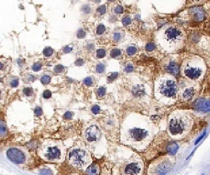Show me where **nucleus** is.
I'll return each mask as SVG.
<instances>
[{
  "mask_svg": "<svg viewBox=\"0 0 210 175\" xmlns=\"http://www.w3.org/2000/svg\"><path fill=\"white\" fill-rule=\"evenodd\" d=\"M52 96V92H51L49 90H44V92L43 93V97L45 98V99H48V98H50Z\"/></svg>",
  "mask_w": 210,
  "mask_h": 175,
  "instance_id": "37998d69",
  "label": "nucleus"
},
{
  "mask_svg": "<svg viewBox=\"0 0 210 175\" xmlns=\"http://www.w3.org/2000/svg\"><path fill=\"white\" fill-rule=\"evenodd\" d=\"M194 108L197 111L202 112H210V99L206 100L205 98H198L194 104Z\"/></svg>",
  "mask_w": 210,
  "mask_h": 175,
  "instance_id": "ddd939ff",
  "label": "nucleus"
},
{
  "mask_svg": "<svg viewBox=\"0 0 210 175\" xmlns=\"http://www.w3.org/2000/svg\"><path fill=\"white\" fill-rule=\"evenodd\" d=\"M154 136V128L147 116L131 112L120 124V141L123 144L142 151L149 147Z\"/></svg>",
  "mask_w": 210,
  "mask_h": 175,
  "instance_id": "f257e3e1",
  "label": "nucleus"
},
{
  "mask_svg": "<svg viewBox=\"0 0 210 175\" xmlns=\"http://www.w3.org/2000/svg\"><path fill=\"white\" fill-rule=\"evenodd\" d=\"M95 83V79L92 76L86 77L83 80V83L86 86H92Z\"/></svg>",
  "mask_w": 210,
  "mask_h": 175,
  "instance_id": "a878e982",
  "label": "nucleus"
},
{
  "mask_svg": "<svg viewBox=\"0 0 210 175\" xmlns=\"http://www.w3.org/2000/svg\"><path fill=\"white\" fill-rule=\"evenodd\" d=\"M125 52H126V54L128 56H133V55L137 53L138 48L134 45H130L127 46Z\"/></svg>",
  "mask_w": 210,
  "mask_h": 175,
  "instance_id": "412c9836",
  "label": "nucleus"
},
{
  "mask_svg": "<svg viewBox=\"0 0 210 175\" xmlns=\"http://www.w3.org/2000/svg\"><path fill=\"white\" fill-rule=\"evenodd\" d=\"M108 121L109 122V123H107L106 124V127H111V126H113L114 125V121L112 120H108Z\"/></svg>",
  "mask_w": 210,
  "mask_h": 175,
  "instance_id": "864d4df0",
  "label": "nucleus"
},
{
  "mask_svg": "<svg viewBox=\"0 0 210 175\" xmlns=\"http://www.w3.org/2000/svg\"><path fill=\"white\" fill-rule=\"evenodd\" d=\"M154 94L157 99L165 103L174 101L177 94V84L174 77L168 74L159 77L155 82Z\"/></svg>",
  "mask_w": 210,
  "mask_h": 175,
  "instance_id": "20e7f679",
  "label": "nucleus"
},
{
  "mask_svg": "<svg viewBox=\"0 0 210 175\" xmlns=\"http://www.w3.org/2000/svg\"><path fill=\"white\" fill-rule=\"evenodd\" d=\"M205 134H206V131L205 130V131H203V132H202V133L201 135V136L197 138V140L196 141H195V142H194V145H197L198 143H199V142L201 141V140H202V138H204V136H205Z\"/></svg>",
  "mask_w": 210,
  "mask_h": 175,
  "instance_id": "09e8293b",
  "label": "nucleus"
},
{
  "mask_svg": "<svg viewBox=\"0 0 210 175\" xmlns=\"http://www.w3.org/2000/svg\"><path fill=\"white\" fill-rule=\"evenodd\" d=\"M122 23L124 25H125V26H126V25H129L131 23V18L129 15L123 17V18L122 19Z\"/></svg>",
  "mask_w": 210,
  "mask_h": 175,
  "instance_id": "ea45409f",
  "label": "nucleus"
},
{
  "mask_svg": "<svg viewBox=\"0 0 210 175\" xmlns=\"http://www.w3.org/2000/svg\"><path fill=\"white\" fill-rule=\"evenodd\" d=\"M6 155L11 162L17 165H23L27 162L28 152L24 148L17 147H9L6 150Z\"/></svg>",
  "mask_w": 210,
  "mask_h": 175,
  "instance_id": "9d476101",
  "label": "nucleus"
},
{
  "mask_svg": "<svg viewBox=\"0 0 210 175\" xmlns=\"http://www.w3.org/2000/svg\"><path fill=\"white\" fill-rule=\"evenodd\" d=\"M42 64L40 63V62H35L33 64L32 67V69L33 71L34 72H38L40 71V70L42 69Z\"/></svg>",
  "mask_w": 210,
  "mask_h": 175,
  "instance_id": "58836bf2",
  "label": "nucleus"
},
{
  "mask_svg": "<svg viewBox=\"0 0 210 175\" xmlns=\"http://www.w3.org/2000/svg\"><path fill=\"white\" fill-rule=\"evenodd\" d=\"M86 32L82 28H79L76 32V36L78 39H83L86 37Z\"/></svg>",
  "mask_w": 210,
  "mask_h": 175,
  "instance_id": "7c9ffc66",
  "label": "nucleus"
},
{
  "mask_svg": "<svg viewBox=\"0 0 210 175\" xmlns=\"http://www.w3.org/2000/svg\"><path fill=\"white\" fill-rule=\"evenodd\" d=\"M73 47L71 45H68L64 46L63 48H62V52L64 53H69L73 52Z\"/></svg>",
  "mask_w": 210,
  "mask_h": 175,
  "instance_id": "a19ab883",
  "label": "nucleus"
},
{
  "mask_svg": "<svg viewBox=\"0 0 210 175\" xmlns=\"http://www.w3.org/2000/svg\"><path fill=\"white\" fill-rule=\"evenodd\" d=\"M184 34L182 30L175 25H166L156 33V41L161 48L173 52L182 47Z\"/></svg>",
  "mask_w": 210,
  "mask_h": 175,
  "instance_id": "f03ea898",
  "label": "nucleus"
},
{
  "mask_svg": "<svg viewBox=\"0 0 210 175\" xmlns=\"http://www.w3.org/2000/svg\"><path fill=\"white\" fill-rule=\"evenodd\" d=\"M106 56V52L104 49H98L96 51V56L99 59L104 58Z\"/></svg>",
  "mask_w": 210,
  "mask_h": 175,
  "instance_id": "2f4dec72",
  "label": "nucleus"
},
{
  "mask_svg": "<svg viewBox=\"0 0 210 175\" xmlns=\"http://www.w3.org/2000/svg\"><path fill=\"white\" fill-rule=\"evenodd\" d=\"M81 11H82V12L84 13V14H90L92 11L91 6L88 4H84L82 6V8H81Z\"/></svg>",
  "mask_w": 210,
  "mask_h": 175,
  "instance_id": "473e14b6",
  "label": "nucleus"
},
{
  "mask_svg": "<svg viewBox=\"0 0 210 175\" xmlns=\"http://www.w3.org/2000/svg\"><path fill=\"white\" fill-rule=\"evenodd\" d=\"M134 71V66L132 64H127L124 68V71L127 73H130Z\"/></svg>",
  "mask_w": 210,
  "mask_h": 175,
  "instance_id": "c03bdc74",
  "label": "nucleus"
},
{
  "mask_svg": "<svg viewBox=\"0 0 210 175\" xmlns=\"http://www.w3.org/2000/svg\"><path fill=\"white\" fill-rule=\"evenodd\" d=\"M40 175H54L53 171L48 167H43L39 171Z\"/></svg>",
  "mask_w": 210,
  "mask_h": 175,
  "instance_id": "393cba45",
  "label": "nucleus"
},
{
  "mask_svg": "<svg viewBox=\"0 0 210 175\" xmlns=\"http://www.w3.org/2000/svg\"><path fill=\"white\" fill-rule=\"evenodd\" d=\"M90 111L93 114L97 115V114H99V113H100L101 108L98 105H93V106H92L91 109H90Z\"/></svg>",
  "mask_w": 210,
  "mask_h": 175,
  "instance_id": "4c0bfd02",
  "label": "nucleus"
},
{
  "mask_svg": "<svg viewBox=\"0 0 210 175\" xmlns=\"http://www.w3.org/2000/svg\"><path fill=\"white\" fill-rule=\"evenodd\" d=\"M5 67H6L5 64L3 63V62L0 61V71H3V70H4V69H5Z\"/></svg>",
  "mask_w": 210,
  "mask_h": 175,
  "instance_id": "603ef678",
  "label": "nucleus"
},
{
  "mask_svg": "<svg viewBox=\"0 0 210 175\" xmlns=\"http://www.w3.org/2000/svg\"><path fill=\"white\" fill-rule=\"evenodd\" d=\"M8 128L5 122L2 120H0V138H4L8 136Z\"/></svg>",
  "mask_w": 210,
  "mask_h": 175,
  "instance_id": "6ab92c4d",
  "label": "nucleus"
},
{
  "mask_svg": "<svg viewBox=\"0 0 210 175\" xmlns=\"http://www.w3.org/2000/svg\"><path fill=\"white\" fill-rule=\"evenodd\" d=\"M183 73L186 78L190 79H197L201 76L202 69L192 64H187L183 68Z\"/></svg>",
  "mask_w": 210,
  "mask_h": 175,
  "instance_id": "9b49d317",
  "label": "nucleus"
},
{
  "mask_svg": "<svg viewBox=\"0 0 210 175\" xmlns=\"http://www.w3.org/2000/svg\"><path fill=\"white\" fill-rule=\"evenodd\" d=\"M43 114V109L40 106L36 107L34 109V115L36 116H40Z\"/></svg>",
  "mask_w": 210,
  "mask_h": 175,
  "instance_id": "49530a36",
  "label": "nucleus"
},
{
  "mask_svg": "<svg viewBox=\"0 0 210 175\" xmlns=\"http://www.w3.org/2000/svg\"><path fill=\"white\" fill-rule=\"evenodd\" d=\"M173 157L161 155L150 163L146 170L148 175H166L174 166Z\"/></svg>",
  "mask_w": 210,
  "mask_h": 175,
  "instance_id": "0eeeda50",
  "label": "nucleus"
},
{
  "mask_svg": "<svg viewBox=\"0 0 210 175\" xmlns=\"http://www.w3.org/2000/svg\"><path fill=\"white\" fill-rule=\"evenodd\" d=\"M106 64L104 62H99L95 66V72L98 74L104 73L106 70Z\"/></svg>",
  "mask_w": 210,
  "mask_h": 175,
  "instance_id": "aec40b11",
  "label": "nucleus"
},
{
  "mask_svg": "<svg viewBox=\"0 0 210 175\" xmlns=\"http://www.w3.org/2000/svg\"><path fill=\"white\" fill-rule=\"evenodd\" d=\"M54 53V49L50 47H46L43 51V54L45 57H50Z\"/></svg>",
  "mask_w": 210,
  "mask_h": 175,
  "instance_id": "c85d7f7f",
  "label": "nucleus"
},
{
  "mask_svg": "<svg viewBox=\"0 0 210 175\" xmlns=\"http://www.w3.org/2000/svg\"><path fill=\"white\" fill-rule=\"evenodd\" d=\"M73 113L71 112H67L64 114V118L66 120H70L73 118Z\"/></svg>",
  "mask_w": 210,
  "mask_h": 175,
  "instance_id": "8fccbe9b",
  "label": "nucleus"
},
{
  "mask_svg": "<svg viewBox=\"0 0 210 175\" xmlns=\"http://www.w3.org/2000/svg\"><path fill=\"white\" fill-rule=\"evenodd\" d=\"M83 172L84 175H100V164L93 162Z\"/></svg>",
  "mask_w": 210,
  "mask_h": 175,
  "instance_id": "2eb2a0df",
  "label": "nucleus"
},
{
  "mask_svg": "<svg viewBox=\"0 0 210 175\" xmlns=\"http://www.w3.org/2000/svg\"><path fill=\"white\" fill-rule=\"evenodd\" d=\"M105 30H106V28L104 24H102V23L99 24L97 25V28H96V34L98 36L102 35L105 32Z\"/></svg>",
  "mask_w": 210,
  "mask_h": 175,
  "instance_id": "cd10ccee",
  "label": "nucleus"
},
{
  "mask_svg": "<svg viewBox=\"0 0 210 175\" xmlns=\"http://www.w3.org/2000/svg\"><path fill=\"white\" fill-rule=\"evenodd\" d=\"M66 158L70 166L83 172L93 162L89 148L82 142L73 145L67 152Z\"/></svg>",
  "mask_w": 210,
  "mask_h": 175,
  "instance_id": "39448f33",
  "label": "nucleus"
},
{
  "mask_svg": "<svg viewBox=\"0 0 210 175\" xmlns=\"http://www.w3.org/2000/svg\"><path fill=\"white\" fill-rule=\"evenodd\" d=\"M22 92L25 97H30L34 95V91L32 87H25L22 90Z\"/></svg>",
  "mask_w": 210,
  "mask_h": 175,
  "instance_id": "5701e85b",
  "label": "nucleus"
},
{
  "mask_svg": "<svg viewBox=\"0 0 210 175\" xmlns=\"http://www.w3.org/2000/svg\"><path fill=\"white\" fill-rule=\"evenodd\" d=\"M165 68L168 72L172 76H176L179 72V65L174 60H169L165 65Z\"/></svg>",
  "mask_w": 210,
  "mask_h": 175,
  "instance_id": "4468645a",
  "label": "nucleus"
},
{
  "mask_svg": "<svg viewBox=\"0 0 210 175\" xmlns=\"http://www.w3.org/2000/svg\"><path fill=\"white\" fill-rule=\"evenodd\" d=\"M84 141L88 147H94L101 140L102 138V130L99 124L90 121L85 125L82 131Z\"/></svg>",
  "mask_w": 210,
  "mask_h": 175,
  "instance_id": "1a4fd4ad",
  "label": "nucleus"
},
{
  "mask_svg": "<svg viewBox=\"0 0 210 175\" xmlns=\"http://www.w3.org/2000/svg\"><path fill=\"white\" fill-rule=\"evenodd\" d=\"M6 82L9 86L16 88L19 84V79L17 76H10L6 79Z\"/></svg>",
  "mask_w": 210,
  "mask_h": 175,
  "instance_id": "f3484780",
  "label": "nucleus"
},
{
  "mask_svg": "<svg viewBox=\"0 0 210 175\" xmlns=\"http://www.w3.org/2000/svg\"><path fill=\"white\" fill-rule=\"evenodd\" d=\"M121 54V51L120 49H118V48H115L112 49L110 52V57L112 58H116L118 57H119Z\"/></svg>",
  "mask_w": 210,
  "mask_h": 175,
  "instance_id": "bb28decb",
  "label": "nucleus"
},
{
  "mask_svg": "<svg viewBox=\"0 0 210 175\" xmlns=\"http://www.w3.org/2000/svg\"><path fill=\"white\" fill-rule=\"evenodd\" d=\"M189 14L192 19L194 21L198 22L203 21L205 17V13L204 10L201 7L198 6L193 7V8H190L189 11Z\"/></svg>",
  "mask_w": 210,
  "mask_h": 175,
  "instance_id": "f8f14e48",
  "label": "nucleus"
},
{
  "mask_svg": "<svg viewBox=\"0 0 210 175\" xmlns=\"http://www.w3.org/2000/svg\"><path fill=\"white\" fill-rule=\"evenodd\" d=\"M64 70H65L64 66L62 65V64H57L55 66L54 68V71L57 74L62 73V72L64 71Z\"/></svg>",
  "mask_w": 210,
  "mask_h": 175,
  "instance_id": "72a5a7b5",
  "label": "nucleus"
},
{
  "mask_svg": "<svg viewBox=\"0 0 210 175\" xmlns=\"http://www.w3.org/2000/svg\"><path fill=\"white\" fill-rule=\"evenodd\" d=\"M95 43L93 41H90L89 42H88L86 46H85V49L86 50H87L88 52H93L94 50H95Z\"/></svg>",
  "mask_w": 210,
  "mask_h": 175,
  "instance_id": "f704fd0d",
  "label": "nucleus"
},
{
  "mask_svg": "<svg viewBox=\"0 0 210 175\" xmlns=\"http://www.w3.org/2000/svg\"><path fill=\"white\" fill-rule=\"evenodd\" d=\"M84 62H85L84 60L82 59V58H79L75 62V65L77 66V67H82L84 64Z\"/></svg>",
  "mask_w": 210,
  "mask_h": 175,
  "instance_id": "de8ad7c7",
  "label": "nucleus"
},
{
  "mask_svg": "<svg viewBox=\"0 0 210 175\" xmlns=\"http://www.w3.org/2000/svg\"><path fill=\"white\" fill-rule=\"evenodd\" d=\"M26 78L28 80V81L29 82H34V80H35V77L34 75H30V74H29L26 76Z\"/></svg>",
  "mask_w": 210,
  "mask_h": 175,
  "instance_id": "3c124183",
  "label": "nucleus"
},
{
  "mask_svg": "<svg viewBox=\"0 0 210 175\" xmlns=\"http://www.w3.org/2000/svg\"><path fill=\"white\" fill-rule=\"evenodd\" d=\"M144 160L136 154L129 159L120 168V175H144L145 172Z\"/></svg>",
  "mask_w": 210,
  "mask_h": 175,
  "instance_id": "6e6552de",
  "label": "nucleus"
},
{
  "mask_svg": "<svg viewBox=\"0 0 210 175\" xmlns=\"http://www.w3.org/2000/svg\"><path fill=\"white\" fill-rule=\"evenodd\" d=\"M40 82H41L43 84H49V83L51 82V78L49 75H48L47 73L43 74L41 77H40Z\"/></svg>",
  "mask_w": 210,
  "mask_h": 175,
  "instance_id": "b1692460",
  "label": "nucleus"
},
{
  "mask_svg": "<svg viewBox=\"0 0 210 175\" xmlns=\"http://www.w3.org/2000/svg\"><path fill=\"white\" fill-rule=\"evenodd\" d=\"M1 95H2V91L0 90V97H1Z\"/></svg>",
  "mask_w": 210,
  "mask_h": 175,
  "instance_id": "6e6d98bb",
  "label": "nucleus"
},
{
  "mask_svg": "<svg viewBox=\"0 0 210 175\" xmlns=\"http://www.w3.org/2000/svg\"><path fill=\"white\" fill-rule=\"evenodd\" d=\"M121 33L122 32L119 31H116L113 33L112 39L114 41L118 42L121 41V39H122V34H121Z\"/></svg>",
  "mask_w": 210,
  "mask_h": 175,
  "instance_id": "c756f323",
  "label": "nucleus"
},
{
  "mask_svg": "<svg viewBox=\"0 0 210 175\" xmlns=\"http://www.w3.org/2000/svg\"><path fill=\"white\" fill-rule=\"evenodd\" d=\"M106 10H107V7L104 4L98 7V8L97 9V12L99 15H104V14H105Z\"/></svg>",
  "mask_w": 210,
  "mask_h": 175,
  "instance_id": "e433bc0d",
  "label": "nucleus"
},
{
  "mask_svg": "<svg viewBox=\"0 0 210 175\" xmlns=\"http://www.w3.org/2000/svg\"><path fill=\"white\" fill-rule=\"evenodd\" d=\"M155 49H156V45L153 42H149L148 44H146V45L145 47V49L147 51V52H152Z\"/></svg>",
  "mask_w": 210,
  "mask_h": 175,
  "instance_id": "79ce46f5",
  "label": "nucleus"
},
{
  "mask_svg": "<svg viewBox=\"0 0 210 175\" xmlns=\"http://www.w3.org/2000/svg\"><path fill=\"white\" fill-rule=\"evenodd\" d=\"M209 28H210V23H209Z\"/></svg>",
  "mask_w": 210,
  "mask_h": 175,
  "instance_id": "4d7b16f0",
  "label": "nucleus"
},
{
  "mask_svg": "<svg viewBox=\"0 0 210 175\" xmlns=\"http://www.w3.org/2000/svg\"><path fill=\"white\" fill-rule=\"evenodd\" d=\"M107 93V88L105 86H100L96 90V95L98 98L104 97Z\"/></svg>",
  "mask_w": 210,
  "mask_h": 175,
  "instance_id": "4be33fe9",
  "label": "nucleus"
},
{
  "mask_svg": "<svg viewBox=\"0 0 210 175\" xmlns=\"http://www.w3.org/2000/svg\"><path fill=\"white\" fill-rule=\"evenodd\" d=\"M195 94H196V90L193 87L186 88L182 92V97L184 101H190L194 97Z\"/></svg>",
  "mask_w": 210,
  "mask_h": 175,
  "instance_id": "dca6fc26",
  "label": "nucleus"
},
{
  "mask_svg": "<svg viewBox=\"0 0 210 175\" xmlns=\"http://www.w3.org/2000/svg\"><path fill=\"white\" fill-rule=\"evenodd\" d=\"M67 151L60 140L46 139L39 146L38 154L43 160L47 162H62L67 157Z\"/></svg>",
  "mask_w": 210,
  "mask_h": 175,
  "instance_id": "7ed1b4c3",
  "label": "nucleus"
},
{
  "mask_svg": "<svg viewBox=\"0 0 210 175\" xmlns=\"http://www.w3.org/2000/svg\"><path fill=\"white\" fill-rule=\"evenodd\" d=\"M118 76V72H112V73H110L108 75V78H107V82L108 83H111L114 80H115Z\"/></svg>",
  "mask_w": 210,
  "mask_h": 175,
  "instance_id": "c9c22d12",
  "label": "nucleus"
},
{
  "mask_svg": "<svg viewBox=\"0 0 210 175\" xmlns=\"http://www.w3.org/2000/svg\"><path fill=\"white\" fill-rule=\"evenodd\" d=\"M189 127L188 118L182 111H175L168 119V132L172 139L179 140L185 136Z\"/></svg>",
  "mask_w": 210,
  "mask_h": 175,
  "instance_id": "423d86ee",
  "label": "nucleus"
},
{
  "mask_svg": "<svg viewBox=\"0 0 210 175\" xmlns=\"http://www.w3.org/2000/svg\"><path fill=\"white\" fill-rule=\"evenodd\" d=\"M133 94L136 97H141L145 94V88H143L142 86L139 85L136 86L133 88Z\"/></svg>",
  "mask_w": 210,
  "mask_h": 175,
  "instance_id": "a211bd4d",
  "label": "nucleus"
},
{
  "mask_svg": "<svg viewBox=\"0 0 210 175\" xmlns=\"http://www.w3.org/2000/svg\"><path fill=\"white\" fill-rule=\"evenodd\" d=\"M17 63L19 64V65H22V64L24 63V61L21 59H18L17 60Z\"/></svg>",
  "mask_w": 210,
  "mask_h": 175,
  "instance_id": "5fc2aeb1",
  "label": "nucleus"
},
{
  "mask_svg": "<svg viewBox=\"0 0 210 175\" xmlns=\"http://www.w3.org/2000/svg\"><path fill=\"white\" fill-rule=\"evenodd\" d=\"M114 12L116 14H121L123 12V7L120 5L116 6L115 9H114Z\"/></svg>",
  "mask_w": 210,
  "mask_h": 175,
  "instance_id": "a18cd8bd",
  "label": "nucleus"
}]
</instances>
